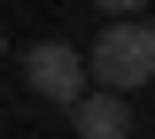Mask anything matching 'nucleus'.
Masks as SVG:
<instances>
[{
	"label": "nucleus",
	"mask_w": 155,
	"mask_h": 139,
	"mask_svg": "<svg viewBox=\"0 0 155 139\" xmlns=\"http://www.w3.org/2000/svg\"><path fill=\"white\" fill-rule=\"evenodd\" d=\"M85 77H93V93H140V85L155 77V23L132 16V23H109L93 46H85Z\"/></svg>",
	"instance_id": "1"
},
{
	"label": "nucleus",
	"mask_w": 155,
	"mask_h": 139,
	"mask_svg": "<svg viewBox=\"0 0 155 139\" xmlns=\"http://www.w3.org/2000/svg\"><path fill=\"white\" fill-rule=\"evenodd\" d=\"M23 77H31V93L62 100V108H78V100L93 93V77H85V54H78L70 39H39L31 54H23Z\"/></svg>",
	"instance_id": "2"
},
{
	"label": "nucleus",
	"mask_w": 155,
	"mask_h": 139,
	"mask_svg": "<svg viewBox=\"0 0 155 139\" xmlns=\"http://www.w3.org/2000/svg\"><path fill=\"white\" fill-rule=\"evenodd\" d=\"M78 139H132V100H116V93H85L70 108Z\"/></svg>",
	"instance_id": "3"
},
{
	"label": "nucleus",
	"mask_w": 155,
	"mask_h": 139,
	"mask_svg": "<svg viewBox=\"0 0 155 139\" xmlns=\"http://www.w3.org/2000/svg\"><path fill=\"white\" fill-rule=\"evenodd\" d=\"M93 8H109V16H116V23H132V16H140V8H147V0H93Z\"/></svg>",
	"instance_id": "4"
}]
</instances>
